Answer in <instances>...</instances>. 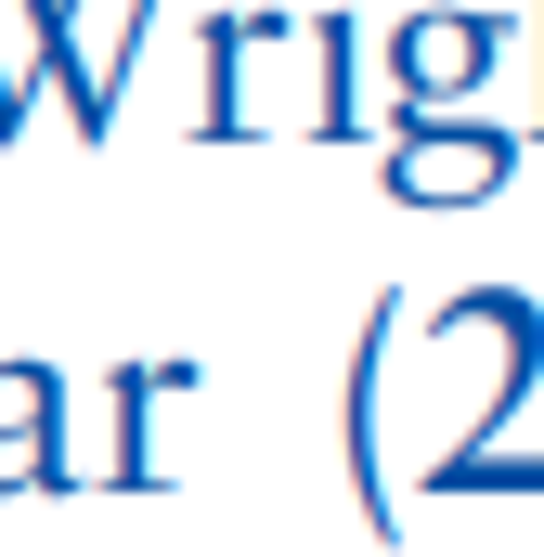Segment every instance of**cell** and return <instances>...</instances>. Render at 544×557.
Instances as JSON below:
<instances>
[{
	"label": "cell",
	"mask_w": 544,
	"mask_h": 557,
	"mask_svg": "<svg viewBox=\"0 0 544 557\" xmlns=\"http://www.w3.org/2000/svg\"><path fill=\"white\" fill-rule=\"evenodd\" d=\"M428 337H441V350H454V337L493 350V376H480V428L428 454V493H544V454L506 441L519 403H532V376H544V311L519 298V285H454V298L428 311Z\"/></svg>",
	"instance_id": "6da1fadb"
},
{
	"label": "cell",
	"mask_w": 544,
	"mask_h": 557,
	"mask_svg": "<svg viewBox=\"0 0 544 557\" xmlns=\"http://www.w3.org/2000/svg\"><path fill=\"white\" fill-rule=\"evenodd\" d=\"M415 298L376 285L363 298V337H350V389H337V454H350V519L376 545H403V480H390V350H403Z\"/></svg>",
	"instance_id": "7a4b0ae2"
},
{
	"label": "cell",
	"mask_w": 544,
	"mask_h": 557,
	"mask_svg": "<svg viewBox=\"0 0 544 557\" xmlns=\"http://www.w3.org/2000/svg\"><path fill=\"white\" fill-rule=\"evenodd\" d=\"M208 78H195V143H247V131H285V104H272L260 78L285 52H311V13H208Z\"/></svg>",
	"instance_id": "3957f363"
},
{
	"label": "cell",
	"mask_w": 544,
	"mask_h": 557,
	"mask_svg": "<svg viewBox=\"0 0 544 557\" xmlns=\"http://www.w3.org/2000/svg\"><path fill=\"white\" fill-rule=\"evenodd\" d=\"M506 169H519V143L493 131V117H390V195L403 208H480V195H506Z\"/></svg>",
	"instance_id": "277c9868"
},
{
	"label": "cell",
	"mask_w": 544,
	"mask_h": 557,
	"mask_svg": "<svg viewBox=\"0 0 544 557\" xmlns=\"http://www.w3.org/2000/svg\"><path fill=\"white\" fill-rule=\"evenodd\" d=\"M493 52H506L493 13H403L390 26V104L403 117H467V91L493 78Z\"/></svg>",
	"instance_id": "5b68a950"
},
{
	"label": "cell",
	"mask_w": 544,
	"mask_h": 557,
	"mask_svg": "<svg viewBox=\"0 0 544 557\" xmlns=\"http://www.w3.org/2000/svg\"><path fill=\"white\" fill-rule=\"evenodd\" d=\"M0 493H78V428L52 363H0Z\"/></svg>",
	"instance_id": "8992f818"
},
{
	"label": "cell",
	"mask_w": 544,
	"mask_h": 557,
	"mask_svg": "<svg viewBox=\"0 0 544 557\" xmlns=\"http://www.w3.org/2000/svg\"><path fill=\"white\" fill-rule=\"evenodd\" d=\"M143 26H156V0H78V52H65V78H52L78 143L118 131V91H131V65H143Z\"/></svg>",
	"instance_id": "52a82bcc"
},
{
	"label": "cell",
	"mask_w": 544,
	"mask_h": 557,
	"mask_svg": "<svg viewBox=\"0 0 544 557\" xmlns=\"http://www.w3.org/2000/svg\"><path fill=\"white\" fill-rule=\"evenodd\" d=\"M182 389H208V363H118V376H104V454H91V480L156 493V480H169V467H156V416H169Z\"/></svg>",
	"instance_id": "ba28073f"
},
{
	"label": "cell",
	"mask_w": 544,
	"mask_h": 557,
	"mask_svg": "<svg viewBox=\"0 0 544 557\" xmlns=\"http://www.w3.org/2000/svg\"><path fill=\"white\" fill-rule=\"evenodd\" d=\"M311 26H324V143L376 131V117H363V26H350V0H324Z\"/></svg>",
	"instance_id": "9c48e42d"
},
{
	"label": "cell",
	"mask_w": 544,
	"mask_h": 557,
	"mask_svg": "<svg viewBox=\"0 0 544 557\" xmlns=\"http://www.w3.org/2000/svg\"><path fill=\"white\" fill-rule=\"evenodd\" d=\"M26 131V52H13V39H0V143Z\"/></svg>",
	"instance_id": "30bf717a"
},
{
	"label": "cell",
	"mask_w": 544,
	"mask_h": 557,
	"mask_svg": "<svg viewBox=\"0 0 544 557\" xmlns=\"http://www.w3.org/2000/svg\"><path fill=\"white\" fill-rule=\"evenodd\" d=\"M532 117H544V104H532Z\"/></svg>",
	"instance_id": "8fae6325"
}]
</instances>
